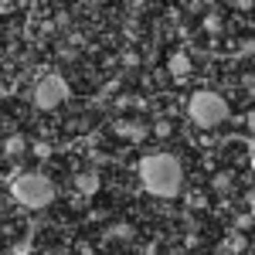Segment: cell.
<instances>
[{"instance_id":"obj_4","label":"cell","mask_w":255,"mask_h":255,"mask_svg":"<svg viewBox=\"0 0 255 255\" xmlns=\"http://www.w3.org/2000/svg\"><path fill=\"white\" fill-rule=\"evenodd\" d=\"M68 99V82L61 79V75H44V79L34 85V106L38 109H58L61 102Z\"/></svg>"},{"instance_id":"obj_2","label":"cell","mask_w":255,"mask_h":255,"mask_svg":"<svg viewBox=\"0 0 255 255\" xmlns=\"http://www.w3.org/2000/svg\"><path fill=\"white\" fill-rule=\"evenodd\" d=\"M187 119L197 129H218L221 123H228V102H225V96H218L211 89L194 92L187 102Z\"/></svg>"},{"instance_id":"obj_17","label":"cell","mask_w":255,"mask_h":255,"mask_svg":"<svg viewBox=\"0 0 255 255\" xmlns=\"http://www.w3.org/2000/svg\"><path fill=\"white\" fill-rule=\"evenodd\" d=\"M116 89H119V79L106 82V89H102V96H116Z\"/></svg>"},{"instance_id":"obj_10","label":"cell","mask_w":255,"mask_h":255,"mask_svg":"<svg viewBox=\"0 0 255 255\" xmlns=\"http://www.w3.org/2000/svg\"><path fill=\"white\" fill-rule=\"evenodd\" d=\"M106 238H119V242H126V238H133V228L119 221V225H113V228L106 232Z\"/></svg>"},{"instance_id":"obj_8","label":"cell","mask_w":255,"mask_h":255,"mask_svg":"<svg viewBox=\"0 0 255 255\" xmlns=\"http://www.w3.org/2000/svg\"><path fill=\"white\" fill-rule=\"evenodd\" d=\"M27 150V139L20 136V133H14V136H7L3 139V157H10V160H17L20 153Z\"/></svg>"},{"instance_id":"obj_6","label":"cell","mask_w":255,"mask_h":255,"mask_svg":"<svg viewBox=\"0 0 255 255\" xmlns=\"http://www.w3.org/2000/svg\"><path fill=\"white\" fill-rule=\"evenodd\" d=\"M167 72L174 75V82H184L191 72H194V61H191V55H184V51H177V55H170V65H167Z\"/></svg>"},{"instance_id":"obj_15","label":"cell","mask_w":255,"mask_h":255,"mask_svg":"<svg viewBox=\"0 0 255 255\" xmlns=\"http://www.w3.org/2000/svg\"><path fill=\"white\" fill-rule=\"evenodd\" d=\"M235 228H238V232H249V228H252V215H249V211H245V215H238L235 218Z\"/></svg>"},{"instance_id":"obj_21","label":"cell","mask_w":255,"mask_h":255,"mask_svg":"<svg viewBox=\"0 0 255 255\" xmlns=\"http://www.w3.org/2000/svg\"><path fill=\"white\" fill-rule=\"evenodd\" d=\"M0 133H3V116H0Z\"/></svg>"},{"instance_id":"obj_12","label":"cell","mask_w":255,"mask_h":255,"mask_svg":"<svg viewBox=\"0 0 255 255\" xmlns=\"http://www.w3.org/2000/svg\"><path fill=\"white\" fill-rule=\"evenodd\" d=\"M204 31H208V34H221V17H218V14H208V17H204Z\"/></svg>"},{"instance_id":"obj_3","label":"cell","mask_w":255,"mask_h":255,"mask_svg":"<svg viewBox=\"0 0 255 255\" xmlns=\"http://www.w3.org/2000/svg\"><path fill=\"white\" fill-rule=\"evenodd\" d=\"M10 197L31 211H41L55 201V184L44 174H20L10 180Z\"/></svg>"},{"instance_id":"obj_14","label":"cell","mask_w":255,"mask_h":255,"mask_svg":"<svg viewBox=\"0 0 255 255\" xmlns=\"http://www.w3.org/2000/svg\"><path fill=\"white\" fill-rule=\"evenodd\" d=\"M187 204L197 208V211H204V208H208V197L201 194V191H194V194H187Z\"/></svg>"},{"instance_id":"obj_19","label":"cell","mask_w":255,"mask_h":255,"mask_svg":"<svg viewBox=\"0 0 255 255\" xmlns=\"http://www.w3.org/2000/svg\"><path fill=\"white\" fill-rule=\"evenodd\" d=\"M68 20H72V17H68V14H65V10H61L58 17H55V24H58V27H68Z\"/></svg>"},{"instance_id":"obj_20","label":"cell","mask_w":255,"mask_h":255,"mask_svg":"<svg viewBox=\"0 0 255 255\" xmlns=\"http://www.w3.org/2000/svg\"><path fill=\"white\" fill-rule=\"evenodd\" d=\"M0 96H7V89H3V82H0Z\"/></svg>"},{"instance_id":"obj_16","label":"cell","mask_w":255,"mask_h":255,"mask_svg":"<svg viewBox=\"0 0 255 255\" xmlns=\"http://www.w3.org/2000/svg\"><path fill=\"white\" fill-rule=\"evenodd\" d=\"M123 65H126V68H136V65H139V55H136V51H126V55H123Z\"/></svg>"},{"instance_id":"obj_18","label":"cell","mask_w":255,"mask_h":255,"mask_svg":"<svg viewBox=\"0 0 255 255\" xmlns=\"http://www.w3.org/2000/svg\"><path fill=\"white\" fill-rule=\"evenodd\" d=\"M116 106H119V109H126V106H136V99H133V96H119V99H116Z\"/></svg>"},{"instance_id":"obj_1","label":"cell","mask_w":255,"mask_h":255,"mask_svg":"<svg viewBox=\"0 0 255 255\" xmlns=\"http://www.w3.org/2000/svg\"><path fill=\"white\" fill-rule=\"evenodd\" d=\"M139 180L153 197H174L184 184V167L174 153H150L139 160Z\"/></svg>"},{"instance_id":"obj_7","label":"cell","mask_w":255,"mask_h":255,"mask_svg":"<svg viewBox=\"0 0 255 255\" xmlns=\"http://www.w3.org/2000/svg\"><path fill=\"white\" fill-rule=\"evenodd\" d=\"M75 187H79L82 197H92L99 191V174H96V170H82V174L75 177Z\"/></svg>"},{"instance_id":"obj_11","label":"cell","mask_w":255,"mask_h":255,"mask_svg":"<svg viewBox=\"0 0 255 255\" xmlns=\"http://www.w3.org/2000/svg\"><path fill=\"white\" fill-rule=\"evenodd\" d=\"M31 153H34L38 160H48L51 153H55V150H51V143H44V139H38V143H31Z\"/></svg>"},{"instance_id":"obj_5","label":"cell","mask_w":255,"mask_h":255,"mask_svg":"<svg viewBox=\"0 0 255 255\" xmlns=\"http://www.w3.org/2000/svg\"><path fill=\"white\" fill-rule=\"evenodd\" d=\"M113 133H119V136H129V139H143L146 136V123L143 119H116L113 123Z\"/></svg>"},{"instance_id":"obj_13","label":"cell","mask_w":255,"mask_h":255,"mask_svg":"<svg viewBox=\"0 0 255 255\" xmlns=\"http://www.w3.org/2000/svg\"><path fill=\"white\" fill-rule=\"evenodd\" d=\"M153 133H157L160 139H167V136H170V133H174V123H170V119H160L157 126H153Z\"/></svg>"},{"instance_id":"obj_9","label":"cell","mask_w":255,"mask_h":255,"mask_svg":"<svg viewBox=\"0 0 255 255\" xmlns=\"http://www.w3.org/2000/svg\"><path fill=\"white\" fill-rule=\"evenodd\" d=\"M211 187H215L218 194H228V191L235 187V174H232V170H218V174L211 177Z\"/></svg>"}]
</instances>
